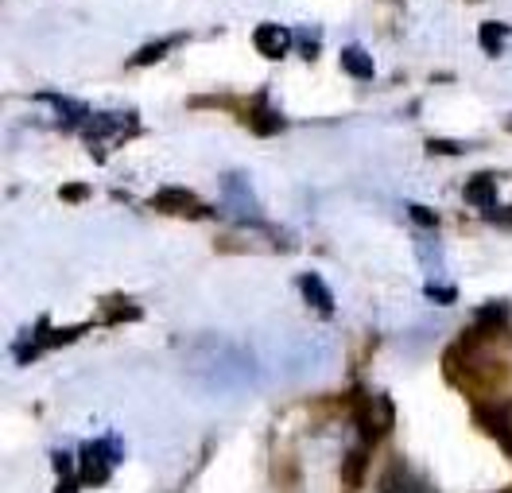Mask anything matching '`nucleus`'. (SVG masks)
Here are the masks:
<instances>
[{
  "label": "nucleus",
  "mask_w": 512,
  "mask_h": 493,
  "mask_svg": "<svg viewBox=\"0 0 512 493\" xmlns=\"http://www.w3.org/2000/svg\"><path fill=\"white\" fill-rule=\"evenodd\" d=\"M384 490H427V482H419L412 474H404V466H396L392 478H384Z\"/></svg>",
  "instance_id": "4468645a"
},
{
  "label": "nucleus",
  "mask_w": 512,
  "mask_h": 493,
  "mask_svg": "<svg viewBox=\"0 0 512 493\" xmlns=\"http://www.w3.org/2000/svg\"><path fill=\"white\" fill-rule=\"evenodd\" d=\"M253 39H256V51L268 55V59H284L291 47H295V32L280 28V24H260Z\"/></svg>",
  "instance_id": "423d86ee"
},
{
  "label": "nucleus",
  "mask_w": 512,
  "mask_h": 493,
  "mask_svg": "<svg viewBox=\"0 0 512 493\" xmlns=\"http://www.w3.org/2000/svg\"><path fill=\"white\" fill-rule=\"evenodd\" d=\"M295 47L303 51V59H315V51H319V43H315L311 32H295Z\"/></svg>",
  "instance_id": "dca6fc26"
},
{
  "label": "nucleus",
  "mask_w": 512,
  "mask_h": 493,
  "mask_svg": "<svg viewBox=\"0 0 512 493\" xmlns=\"http://www.w3.org/2000/svg\"><path fill=\"white\" fill-rule=\"evenodd\" d=\"M152 206L163 210V214H175V218H198V214H206V202L194 195V191H183V187H163L160 195L152 198Z\"/></svg>",
  "instance_id": "39448f33"
},
{
  "label": "nucleus",
  "mask_w": 512,
  "mask_h": 493,
  "mask_svg": "<svg viewBox=\"0 0 512 493\" xmlns=\"http://www.w3.org/2000/svg\"><path fill=\"white\" fill-rule=\"evenodd\" d=\"M63 198L74 202V198H86V187H63Z\"/></svg>",
  "instance_id": "6ab92c4d"
},
{
  "label": "nucleus",
  "mask_w": 512,
  "mask_h": 493,
  "mask_svg": "<svg viewBox=\"0 0 512 493\" xmlns=\"http://www.w3.org/2000/svg\"><path fill=\"white\" fill-rule=\"evenodd\" d=\"M412 218H416L419 226H427V230H435V226H439V218H435L427 206H412Z\"/></svg>",
  "instance_id": "a211bd4d"
},
{
  "label": "nucleus",
  "mask_w": 512,
  "mask_h": 493,
  "mask_svg": "<svg viewBox=\"0 0 512 493\" xmlns=\"http://www.w3.org/2000/svg\"><path fill=\"white\" fill-rule=\"evenodd\" d=\"M222 198H225V210H229L233 218H241V222H260V206H256L249 175L229 171L222 179Z\"/></svg>",
  "instance_id": "20e7f679"
},
{
  "label": "nucleus",
  "mask_w": 512,
  "mask_h": 493,
  "mask_svg": "<svg viewBox=\"0 0 512 493\" xmlns=\"http://www.w3.org/2000/svg\"><path fill=\"white\" fill-rule=\"evenodd\" d=\"M179 39H156V43H148L144 51H136L132 59H128V66H148V63H156V59H163L171 47H175Z\"/></svg>",
  "instance_id": "ddd939ff"
},
{
  "label": "nucleus",
  "mask_w": 512,
  "mask_h": 493,
  "mask_svg": "<svg viewBox=\"0 0 512 493\" xmlns=\"http://www.w3.org/2000/svg\"><path fill=\"white\" fill-rule=\"evenodd\" d=\"M466 202L485 210V214H493L497 210V183H493V175H474L466 183Z\"/></svg>",
  "instance_id": "6e6552de"
},
{
  "label": "nucleus",
  "mask_w": 512,
  "mask_h": 493,
  "mask_svg": "<svg viewBox=\"0 0 512 493\" xmlns=\"http://www.w3.org/2000/svg\"><path fill=\"white\" fill-rule=\"evenodd\" d=\"M505 43H509V28L505 24H481V47L489 51V55H501L505 51Z\"/></svg>",
  "instance_id": "9b49d317"
},
{
  "label": "nucleus",
  "mask_w": 512,
  "mask_h": 493,
  "mask_svg": "<svg viewBox=\"0 0 512 493\" xmlns=\"http://www.w3.org/2000/svg\"><path fill=\"white\" fill-rule=\"evenodd\" d=\"M299 292H303V299L319 311L322 319H330L334 315V296H330V288L322 284L315 272H307V276H299Z\"/></svg>",
  "instance_id": "0eeeda50"
},
{
  "label": "nucleus",
  "mask_w": 512,
  "mask_h": 493,
  "mask_svg": "<svg viewBox=\"0 0 512 493\" xmlns=\"http://www.w3.org/2000/svg\"><path fill=\"white\" fill-rule=\"evenodd\" d=\"M361 466H365V455H350L346 459V486H361Z\"/></svg>",
  "instance_id": "2eb2a0df"
},
{
  "label": "nucleus",
  "mask_w": 512,
  "mask_h": 493,
  "mask_svg": "<svg viewBox=\"0 0 512 493\" xmlns=\"http://www.w3.org/2000/svg\"><path fill=\"white\" fill-rule=\"evenodd\" d=\"M427 296L435 299V303H454V296H458V292H454V288H439V284H427Z\"/></svg>",
  "instance_id": "f3484780"
},
{
  "label": "nucleus",
  "mask_w": 512,
  "mask_h": 493,
  "mask_svg": "<svg viewBox=\"0 0 512 493\" xmlns=\"http://www.w3.org/2000/svg\"><path fill=\"white\" fill-rule=\"evenodd\" d=\"M136 129H140V121L132 113H90V121L82 125V136H86V144H90V152L97 160H105Z\"/></svg>",
  "instance_id": "f257e3e1"
},
{
  "label": "nucleus",
  "mask_w": 512,
  "mask_h": 493,
  "mask_svg": "<svg viewBox=\"0 0 512 493\" xmlns=\"http://www.w3.org/2000/svg\"><path fill=\"white\" fill-rule=\"evenodd\" d=\"M431 152H462V144H443V140H435Z\"/></svg>",
  "instance_id": "aec40b11"
},
{
  "label": "nucleus",
  "mask_w": 512,
  "mask_h": 493,
  "mask_svg": "<svg viewBox=\"0 0 512 493\" xmlns=\"http://www.w3.org/2000/svg\"><path fill=\"white\" fill-rule=\"evenodd\" d=\"M342 66L350 70L353 78H373V59H369L365 47H357V43H350V47L342 51Z\"/></svg>",
  "instance_id": "9d476101"
},
{
  "label": "nucleus",
  "mask_w": 512,
  "mask_h": 493,
  "mask_svg": "<svg viewBox=\"0 0 512 493\" xmlns=\"http://www.w3.org/2000/svg\"><path fill=\"white\" fill-rule=\"evenodd\" d=\"M353 420H357V431H361L365 443H377V439H384V435L392 431V424H396L392 400H388V396H369V400L357 408Z\"/></svg>",
  "instance_id": "7ed1b4c3"
},
{
  "label": "nucleus",
  "mask_w": 512,
  "mask_h": 493,
  "mask_svg": "<svg viewBox=\"0 0 512 493\" xmlns=\"http://www.w3.org/2000/svg\"><path fill=\"white\" fill-rule=\"evenodd\" d=\"M47 105L59 113L63 129H82V125L90 121V109H86L82 101H70V98H63V94H47Z\"/></svg>",
  "instance_id": "1a4fd4ad"
},
{
  "label": "nucleus",
  "mask_w": 512,
  "mask_h": 493,
  "mask_svg": "<svg viewBox=\"0 0 512 493\" xmlns=\"http://www.w3.org/2000/svg\"><path fill=\"white\" fill-rule=\"evenodd\" d=\"M253 129L264 132V136H272V132L284 129V117H280V113H272V109H268V101L260 98V105H256V113H253Z\"/></svg>",
  "instance_id": "f8f14e48"
},
{
  "label": "nucleus",
  "mask_w": 512,
  "mask_h": 493,
  "mask_svg": "<svg viewBox=\"0 0 512 493\" xmlns=\"http://www.w3.org/2000/svg\"><path fill=\"white\" fill-rule=\"evenodd\" d=\"M117 462H121V439H117V435L82 443V447H78V482L101 486V482L113 474Z\"/></svg>",
  "instance_id": "f03ea898"
}]
</instances>
